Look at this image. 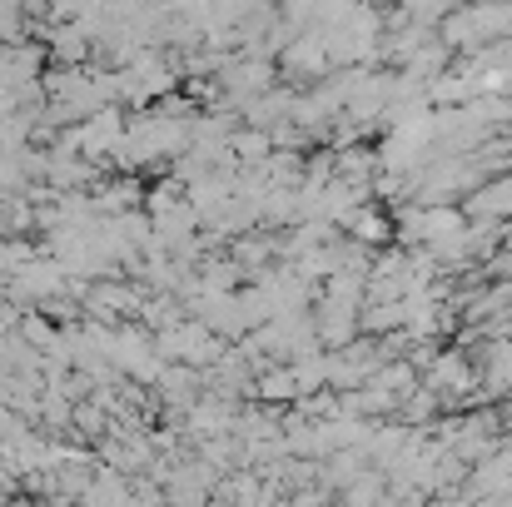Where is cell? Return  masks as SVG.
I'll use <instances>...</instances> for the list:
<instances>
[{
	"label": "cell",
	"instance_id": "obj_1",
	"mask_svg": "<svg viewBox=\"0 0 512 507\" xmlns=\"http://www.w3.org/2000/svg\"><path fill=\"white\" fill-rule=\"evenodd\" d=\"M468 388H473V368L463 363V353H438V358H428V393L463 398Z\"/></svg>",
	"mask_w": 512,
	"mask_h": 507
},
{
	"label": "cell",
	"instance_id": "obj_2",
	"mask_svg": "<svg viewBox=\"0 0 512 507\" xmlns=\"http://www.w3.org/2000/svg\"><path fill=\"white\" fill-rule=\"evenodd\" d=\"M468 214H473L478 224H498V219H508V214H512V179H498V184L473 189Z\"/></svg>",
	"mask_w": 512,
	"mask_h": 507
},
{
	"label": "cell",
	"instance_id": "obj_3",
	"mask_svg": "<svg viewBox=\"0 0 512 507\" xmlns=\"http://www.w3.org/2000/svg\"><path fill=\"white\" fill-rule=\"evenodd\" d=\"M353 229H358L368 244H373L378 234H388V224H383V219H373V214H358V219H353Z\"/></svg>",
	"mask_w": 512,
	"mask_h": 507
}]
</instances>
